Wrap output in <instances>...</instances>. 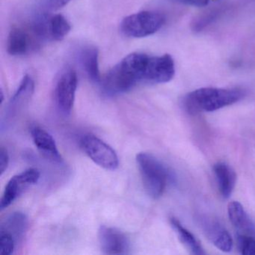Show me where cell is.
I'll return each mask as SVG.
<instances>
[{
  "mask_svg": "<svg viewBox=\"0 0 255 255\" xmlns=\"http://www.w3.org/2000/svg\"><path fill=\"white\" fill-rule=\"evenodd\" d=\"M149 56L134 53L128 55L113 67L104 77L102 88L107 95H116L131 90L137 83L144 82Z\"/></svg>",
  "mask_w": 255,
  "mask_h": 255,
  "instance_id": "6da1fadb",
  "label": "cell"
},
{
  "mask_svg": "<svg viewBox=\"0 0 255 255\" xmlns=\"http://www.w3.org/2000/svg\"><path fill=\"white\" fill-rule=\"evenodd\" d=\"M246 96L242 89L201 88L188 93L183 99L184 110L192 116L204 112H214L241 101Z\"/></svg>",
  "mask_w": 255,
  "mask_h": 255,
  "instance_id": "7a4b0ae2",
  "label": "cell"
},
{
  "mask_svg": "<svg viewBox=\"0 0 255 255\" xmlns=\"http://www.w3.org/2000/svg\"><path fill=\"white\" fill-rule=\"evenodd\" d=\"M136 162L146 192L153 199H157L166 187L169 177L168 170L150 153H138Z\"/></svg>",
  "mask_w": 255,
  "mask_h": 255,
  "instance_id": "3957f363",
  "label": "cell"
},
{
  "mask_svg": "<svg viewBox=\"0 0 255 255\" xmlns=\"http://www.w3.org/2000/svg\"><path fill=\"white\" fill-rule=\"evenodd\" d=\"M165 23V17L161 13L141 11L125 17L121 23V31L129 38H144L157 32Z\"/></svg>",
  "mask_w": 255,
  "mask_h": 255,
  "instance_id": "277c9868",
  "label": "cell"
},
{
  "mask_svg": "<svg viewBox=\"0 0 255 255\" xmlns=\"http://www.w3.org/2000/svg\"><path fill=\"white\" fill-rule=\"evenodd\" d=\"M85 153L97 165L107 170H116L119 162L116 152L107 143L93 135H85L80 140Z\"/></svg>",
  "mask_w": 255,
  "mask_h": 255,
  "instance_id": "5b68a950",
  "label": "cell"
},
{
  "mask_svg": "<svg viewBox=\"0 0 255 255\" xmlns=\"http://www.w3.org/2000/svg\"><path fill=\"white\" fill-rule=\"evenodd\" d=\"M40 171L36 168H29L10 179L5 186L1 199V210L11 205L23 192L32 185L35 184L40 179Z\"/></svg>",
  "mask_w": 255,
  "mask_h": 255,
  "instance_id": "8992f818",
  "label": "cell"
},
{
  "mask_svg": "<svg viewBox=\"0 0 255 255\" xmlns=\"http://www.w3.org/2000/svg\"><path fill=\"white\" fill-rule=\"evenodd\" d=\"M175 74L174 59L169 54L149 56L144 82L161 84L171 81Z\"/></svg>",
  "mask_w": 255,
  "mask_h": 255,
  "instance_id": "52a82bcc",
  "label": "cell"
},
{
  "mask_svg": "<svg viewBox=\"0 0 255 255\" xmlns=\"http://www.w3.org/2000/svg\"><path fill=\"white\" fill-rule=\"evenodd\" d=\"M77 73L74 70H67L58 80L56 89V101L59 108L65 114H69L74 107L77 92Z\"/></svg>",
  "mask_w": 255,
  "mask_h": 255,
  "instance_id": "ba28073f",
  "label": "cell"
},
{
  "mask_svg": "<svg viewBox=\"0 0 255 255\" xmlns=\"http://www.w3.org/2000/svg\"><path fill=\"white\" fill-rule=\"evenodd\" d=\"M100 245L107 255H125L129 250V240L125 234L114 228L103 225L100 228Z\"/></svg>",
  "mask_w": 255,
  "mask_h": 255,
  "instance_id": "9c48e42d",
  "label": "cell"
},
{
  "mask_svg": "<svg viewBox=\"0 0 255 255\" xmlns=\"http://www.w3.org/2000/svg\"><path fill=\"white\" fill-rule=\"evenodd\" d=\"M201 227L206 237L217 249L224 252L232 250V237L219 222L214 219H204L201 220Z\"/></svg>",
  "mask_w": 255,
  "mask_h": 255,
  "instance_id": "30bf717a",
  "label": "cell"
},
{
  "mask_svg": "<svg viewBox=\"0 0 255 255\" xmlns=\"http://www.w3.org/2000/svg\"><path fill=\"white\" fill-rule=\"evenodd\" d=\"M42 30L45 39L62 41L71 31V24L62 14L45 13L42 18Z\"/></svg>",
  "mask_w": 255,
  "mask_h": 255,
  "instance_id": "8fae6325",
  "label": "cell"
},
{
  "mask_svg": "<svg viewBox=\"0 0 255 255\" xmlns=\"http://www.w3.org/2000/svg\"><path fill=\"white\" fill-rule=\"evenodd\" d=\"M31 135L35 146L44 157L54 162H62L56 141L47 131L40 127L35 126L31 129Z\"/></svg>",
  "mask_w": 255,
  "mask_h": 255,
  "instance_id": "7c38bea8",
  "label": "cell"
},
{
  "mask_svg": "<svg viewBox=\"0 0 255 255\" xmlns=\"http://www.w3.org/2000/svg\"><path fill=\"white\" fill-rule=\"evenodd\" d=\"M228 213L230 221L239 231V234L255 237V226L240 203L238 201L230 202L228 206Z\"/></svg>",
  "mask_w": 255,
  "mask_h": 255,
  "instance_id": "4fadbf2b",
  "label": "cell"
},
{
  "mask_svg": "<svg viewBox=\"0 0 255 255\" xmlns=\"http://www.w3.org/2000/svg\"><path fill=\"white\" fill-rule=\"evenodd\" d=\"M213 171L221 195L225 198H229L235 187L237 180L235 171L225 162L215 164Z\"/></svg>",
  "mask_w": 255,
  "mask_h": 255,
  "instance_id": "5bb4252c",
  "label": "cell"
},
{
  "mask_svg": "<svg viewBox=\"0 0 255 255\" xmlns=\"http://www.w3.org/2000/svg\"><path fill=\"white\" fill-rule=\"evenodd\" d=\"M32 39L27 31L22 28L11 29L7 40V51L11 56H23L29 52Z\"/></svg>",
  "mask_w": 255,
  "mask_h": 255,
  "instance_id": "9a60e30c",
  "label": "cell"
},
{
  "mask_svg": "<svg viewBox=\"0 0 255 255\" xmlns=\"http://www.w3.org/2000/svg\"><path fill=\"white\" fill-rule=\"evenodd\" d=\"M80 63L84 71L92 81L95 83L101 82V74L99 69V52L95 47H84L80 51Z\"/></svg>",
  "mask_w": 255,
  "mask_h": 255,
  "instance_id": "2e32d148",
  "label": "cell"
},
{
  "mask_svg": "<svg viewBox=\"0 0 255 255\" xmlns=\"http://www.w3.org/2000/svg\"><path fill=\"white\" fill-rule=\"evenodd\" d=\"M170 223H171L173 229L177 233L179 240L184 245L185 247L189 251L192 255H205L204 249L198 240L195 238V236L190 231L185 228L176 218H171Z\"/></svg>",
  "mask_w": 255,
  "mask_h": 255,
  "instance_id": "e0dca14e",
  "label": "cell"
},
{
  "mask_svg": "<svg viewBox=\"0 0 255 255\" xmlns=\"http://www.w3.org/2000/svg\"><path fill=\"white\" fill-rule=\"evenodd\" d=\"M34 89L35 83L33 80L29 75L25 76L10 102V112L12 113L13 110H17V107L20 108L26 104L32 97Z\"/></svg>",
  "mask_w": 255,
  "mask_h": 255,
  "instance_id": "ac0fdd59",
  "label": "cell"
},
{
  "mask_svg": "<svg viewBox=\"0 0 255 255\" xmlns=\"http://www.w3.org/2000/svg\"><path fill=\"white\" fill-rule=\"evenodd\" d=\"M26 225L27 219L26 216L22 213H14L7 218L0 231L8 232L17 241L24 234Z\"/></svg>",
  "mask_w": 255,
  "mask_h": 255,
  "instance_id": "d6986e66",
  "label": "cell"
},
{
  "mask_svg": "<svg viewBox=\"0 0 255 255\" xmlns=\"http://www.w3.org/2000/svg\"><path fill=\"white\" fill-rule=\"evenodd\" d=\"M237 244L242 255H255V237L253 236L238 234Z\"/></svg>",
  "mask_w": 255,
  "mask_h": 255,
  "instance_id": "ffe728a7",
  "label": "cell"
},
{
  "mask_svg": "<svg viewBox=\"0 0 255 255\" xmlns=\"http://www.w3.org/2000/svg\"><path fill=\"white\" fill-rule=\"evenodd\" d=\"M16 240L8 232L0 231V255H10L16 246Z\"/></svg>",
  "mask_w": 255,
  "mask_h": 255,
  "instance_id": "44dd1931",
  "label": "cell"
},
{
  "mask_svg": "<svg viewBox=\"0 0 255 255\" xmlns=\"http://www.w3.org/2000/svg\"><path fill=\"white\" fill-rule=\"evenodd\" d=\"M40 12L50 13L68 5L72 0H38Z\"/></svg>",
  "mask_w": 255,
  "mask_h": 255,
  "instance_id": "7402d4cb",
  "label": "cell"
},
{
  "mask_svg": "<svg viewBox=\"0 0 255 255\" xmlns=\"http://www.w3.org/2000/svg\"><path fill=\"white\" fill-rule=\"evenodd\" d=\"M218 14H219V11H213L201 16L199 18L197 19L192 24L193 30L195 32H200V31L202 30L206 26L211 23L213 20H216V17H218Z\"/></svg>",
  "mask_w": 255,
  "mask_h": 255,
  "instance_id": "603a6c76",
  "label": "cell"
},
{
  "mask_svg": "<svg viewBox=\"0 0 255 255\" xmlns=\"http://www.w3.org/2000/svg\"><path fill=\"white\" fill-rule=\"evenodd\" d=\"M9 164V156H8V151L4 147H1L0 150V173L1 175L6 171Z\"/></svg>",
  "mask_w": 255,
  "mask_h": 255,
  "instance_id": "cb8c5ba5",
  "label": "cell"
},
{
  "mask_svg": "<svg viewBox=\"0 0 255 255\" xmlns=\"http://www.w3.org/2000/svg\"><path fill=\"white\" fill-rule=\"evenodd\" d=\"M173 2L192 7H204L208 5L210 0H172Z\"/></svg>",
  "mask_w": 255,
  "mask_h": 255,
  "instance_id": "d4e9b609",
  "label": "cell"
},
{
  "mask_svg": "<svg viewBox=\"0 0 255 255\" xmlns=\"http://www.w3.org/2000/svg\"><path fill=\"white\" fill-rule=\"evenodd\" d=\"M3 101H4L3 92H2V91H1V104H2V103H3Z\"/></svg>",
  "mask_w": 255,
  "mask_h": 255,
  "instance_id": "484cf974",
  "label": "cell"
}]
</instances>
